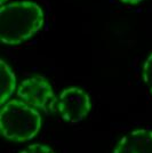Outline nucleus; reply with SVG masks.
<instances>
[{
  "label": "nucleus",
  "mask_w": 152,
  "mask_h": 153,
  "mask_svg": "<svg viewBox=\"0 0 152 153\" xmlns=\"http://www.w3.org/2000/svg\"><path fill=\"white\" fill-rule=\"evenodd\" d=\"M44 10L34 1H13L0 9V38L6 45H21L44 25Z\"/></svg>",
  "instance_id": "f257e3e1"
},
{
  "label": "nucleus",
  "mask_w": 152,
  "mask_h": 153,
  "mask_svg": "<svg viewBox=\"0 0 152 153\" xmlns=\"http://www.w3.org/2000/svg\"><path fill=\"white\" fill-rule=\"evenodd\" d=\"M41 128V115L37 108L21 100H12L2 105L0 129L6 140L25 142L37 136Z\"/></svg>",
  "instance_id": "f03ea898"
},
{
  "label": "nucleus",
  "mask_w": 152,
  "mask_h": 153,
  "mask_svg": "<svg viewBox=\"0 0 152 153\" xmlns=\"http://www.w3.org/2000/svg\"><path fill=\"white\" fill-rule=\"evenodd\" d=\"M17 97L46 113H53L57 106V98L51 85L41 76H33L23 80L17 89Z\"/></svg>",
  "instance_id": "7ed1b4c3"
},
{
  "label": "nucleus",
  "mask_w": 152,
  "mask_h": 153,
  "mask_svg": "<svg viewBox=\"0 0 152 153\" xmlns=\"http://www.w3.org/2000/svg\"><path fill=\"white\" fill-rule=\"evenodd\" d=\"M56 108L64 121L77 125L89 114L92 108L90 97L86 90L78 87H70L60 94Z\"/></svg>",
  "instance_id": "20e7f679"
},
{
  "label": "nucleus",
  "mask_w": 152,
  "mask_h": 153,
  "mask_svg": "<svg viewBox=\"0 0 152 153\" xmlns=\"http://www.w3.org/2000/svg\"><path fill=\"white\" fill-rule=\"evenodd\" d=\"M113 153H152V130L136 129L126 134L117 143Z\"/></svg>",
  "instance_id": "39448f33"
},
{
  "label": "nucleus",
  "mask_w": 152,
  "mask_h": 153,
  "mask_svg": "<svg viewBox=\"0 0 152 153\" xmlns=\"http://www.w3.org/2000/svg\"><path fill=\"white\" fill-rule=\"evenodd\" d=\"M0 80H1V105H5L7 100L13 95L16 87V78L10 66L4 61H0Z\"/></svg>",
  "instance_id": "423d86ee"
},
{
  "label": "nucleus",
  "mask_w": 152,
  "mask_h": 153,
  "mask_svg": "<svg viewBox=\"0 0 152 153\" xmlns=\"http://www.w3.org/2000/svg\"><path fill=\"white\" fill-rule=\"evenodd\" d=\"M143 81L149 88H152V54L145 59L142 70Z\"/></svg>",
  "instance_id": "0eeeda50"
},
{
  "label": "nucleus",
  "mask_w": 152,
  "mask_h": 153,
  "mask_svg": "<svg viewBox=\"0 0 152 153\" xmlns=\"http://www.w3.org/2000/svg\"><path fill=\"white\" fill-rule=\"evenodd\" d=\"M21 153H55L49 146L45 144H32Z\"/></svg>",
  "instance_id": "6e6552de"
},
{
  "label": "nucleus",
  "mask_w": 152,
  "mask_h": 153,
  "mask_svg": "<svg viewBox=\"0 0 152 153\" xmlns=\"http://www.w3.org/2000/svg\"><path fill=\"white\" fill-rule=\"evenodd\" d=\"M124 4H127V5H137L139 2H142L143 0H119Z\"/></svg>",
  "instance_id": "1a4fd4ad"
},
{
  "label": "nucleus",
  "mask_w": 152,
  "mask_h": 153,
  "mask_svg": "<svg viewBox=\"0 0 152 153\" xmlns=\"http://www.w3.org/2000/svg\"><path fill=\"white\" fill-rule=\"evenodd\" d=\"M8 1V0H0V5L1 6H4V5H6V2Z\"/></svg>",
  "instance_id": "9d476101"
},
{
  "label": "nucleus",
  "mask_w": 152,
  "mask_h": 153,
  "mask_svg": "<svg viewBox=\"0 0 152 153\" xmlns=\"http://www.w3.org/2000/svg\"><path fill=\"white\" fill-rule=\"evenodd\" d=\"M150 93H151V95H152V88H150Z\"/></svg>",
  "instance_id": "9b49d317"
}]
</instances>
